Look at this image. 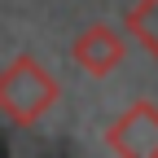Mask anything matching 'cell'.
I'll list each match as a JSON object with an SVG mask.
<instances>
[{"label": "cell", "instance_id": "1", "mask_svg": "<svg viewBox=\"0 0 158 158\" xmlns=\"http://www.w3.org/2000/svg\"><path fill=\"white\" fill-rule=\"evenodd\" d=\"M57 101H62V79L44 70L31 53H18L0 70V118L13 127H35Z\"/></svg>", "mask_w": 158, "mask_h": 158}, {"label": "cell", "instance_id": "2", "mask_svg": "<svg viewBox=\"0 0 158 158\" xmlns=\"http://www.w3.org/2000/svg\"><path fill=\"white\" fill-rule=\"evenodd\" d=\"M101 145L118 158H158V106L154 101H132L106 127Z\"/></svg>", "mask_w": 158, "mask_h": 158}, {"label": "cell", "instance_id": "3", "mask_svg": "<svg viewBox=\"0 0 158 158\" xmlns=\"http://www.w3.org/2000/svg\"><path fill=\"white\" fill-rule=\"evenodd\" d=\"M127 40L123 31H114L110 22H92L75 35V44H70V57H75V66L92 75V79H106L110 70H118L127 62Z\"/></svg>", "mask_w": 158, "mask_h": 158}, {"label": "cell", "instance_id": "4", "mask_svg": "<svg viewBox=\"0 0 158 158\" xmlns=\"http://www.w3.org/2000/svg\"><path fill=\"white\" fill-rule=\"evenodd\" d=\"M123 31L158 62V0H136L123 13Z\"/></svg>", "mask_w": 158, "mask_h": 158}]
</instances>
